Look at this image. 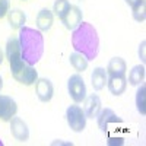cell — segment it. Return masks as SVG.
I'll use <instances>...</instances> for the list:
<instances>
[{"label": "cell", "instance_id": "obj_1", "mask_svg": "<svg viewBox=\"0 0 146 146\" xmlns=\"http://www.w3.org/2000/svg\"><path fill=\"white\" fill-rule=\"evenodd\" d=\"M72 45L88 62L95 60L100 53V36L94 25L88 22H80L79 27L72 32Z\"/></svg>", "mask_w": 146, "mask_h": 146}, {"label": "cell", "instance_id": "obj_2", "mask_svg": "<svg viewBox=\"0 0 146 146\" xmlns=\"http://www.w3.org/2000/svg\"><path fill=\"white\" fill-rule=\"evenodd\" d=\"M19 45H21V53L22 60L25 63L34 66L41 60L44 54V36L42 32L38 29H34L29 27L23 25L19 29Z\"/></svg>", "mask_w": 146, "mask_h": 146}, {"label": "cell", "instance_id": "obj_3", "mask_svg": "<svg viewBox=\"0 0 146 146\" xmlns=\"http://www.w3.org/2000/svg\"><path fill=\"white\" fill-rule=\"evenodd\" d=\"M66 120L69 127L76 133L83 131L86 127V115L79 105H70L66 110Z\"/></svg>", "mask_w": 146, "mask_h": 146}, {"label": "cell", "instance_id": "obj_4", "mask_svg": "<svg viewBox=\"0 0 146 146\" xmlns=\"http://www.w3.org/2000/svg\"><path fill=\"white\" fill-rule=\"evenodd\" d=\"M12 76H13V79L16 82L25 85V86L34 85L36 80H38V73H36L35 67L28 64V63H25V62H23L19 67L12 70Z\"/></svg>", "mask_w": 146, "mask_h": 146}, {"label": "cell", "instance_id": "obj_5", "mask_svg": "<svg viewBox=\"0 0 146 146\" xmlns=\"http://www.w3.org/2000/svg\"><path fill=\"white\" fill-rule=\"evenodd\" d=\"M67 91L69 95L72 96V100L75 102H83V100L86 98V85L85 80L82 79V76L79 73L76 75H72L67 80Z\"/></svg>", "mask_w": 146, "mask_h": 146}, {"label": "cell", "instance_id": "obj_6", "mask_svg": "<svg viewBox=\"0 0 146 146\" xmlns=\"http://www.w3.org/2000/svg\"><path fill=\"white\" fill-rule=\"evenodd\" d=\"M6 58L9 60V64H10L12 70L19 67L23 63L19 40L16 38V36H10V38L7 40V42H6Z\"/></svg>", "mask_w": 146, "mask_h": 146}, {"label": "cell", "instance_id": "obj_7", "mask_svg": "<svg viewBox=\"0 0 146 146\" xmlns=\"http://www.w3.org/2000/svg\"><path fill=\"white\" fill-rule=\"evenodd\" d=\"M10 133L16 140L19 142H27L29 139V129L27 123L19 117H12L10 120Z\"/></svg>", "mask_w": 146, "mask_h": 146}, {"label": "cell", "instance_id": "obj_8", "mask_svg": "<svg viewBox=\"0 0 146 146\" xmlns=\"http://www.w3.org/2000/svg\"><path fill=\"white\" fill-rule=\"evenodd\" d=\"M18 111V105L15 100H12L7 95H0V120L10 121Z\"/></svg>", "mask_w": 146, "mask_h": 146}, {"label": "cell", "instance_id": "obj_9", "mask_svg": "<svg viewBox=\"0 0 146 146\" xmlns=\"http://www.w3.org/2000/svg\"><path fill=\"white\" fill-rule=\"evenodd\" d=\"M35 94L38 96V100L41 102H48L51 101L53 95H54V88H53V83L45 79V78H41L35 82Z\"/></svg>", "mask_w": 146, "mask_h": 146}, {"label": "cell", "instance_id": "obj_10", "mask_svg": "<svg viewBox=\"0 0 146 146\" xmlns=\"http://www.w3.org/2000/svg\"><path fill=\"white\" fill-rule=\"evenodd\" d=\"M62 22H63L64 28L73 31L75 28H78L79 23L82 22V10L78 6H75V5H70L69 10L66 12V13L63 15V18H62Z\"/></svg>", "mask_w": 146, "mask_h": 146}, {"label": "cell", "instance_id": "obj_11", "mask_svg": "<svg viewBox=\"0 0 146 146\" xmlns=\"http://www.w3.org/2000/svg\"><path fill=\"white\" fill-rule=\"evenodd\" d=\"M96 120H98V126L100 129L107 133L110 124H117V123H123L120 117H117V114L113 111L111 108H105V110H101L96 115Z\"/></svg>", "mask_w": 146, "mask_h": 146}, {"label": "cell", "instance_id": "obj_12", "mask_svg": "<svg viewBox=\"0 0 146 146\" xmlns=\"http://www.w3.org/2000/svg\"><path fill=\"white\" fill-rule=\"evenodd\" d=\"M85 107H83V113L86 115V118H96L98 113L101 111V100L96 94H91L89 96L83 100Z\"/></svg>", "mask_w": 146, "mask_h": 146}, {"label": "cell", "instance_id": "obj_13", "mask_svg": "<svg viewBox=\"0 0 146 146\" xmlns=\"http://www.w3.org/2000/svg\"><path fill=\"white\" fill-rule=\"evenodd\" d=\"M107 86L114 96H120L127 88V79L126 76H108Z\"/></svg>", "mask_w": 146, "mask_h": 146}, {"label": "cell", "instance_id": "obj_14", "mask_svg": "<svg viewBox=\"0 0 146 146\" xmlns=\"http://www.w3.org/2000/svg\"><path fill=\"white\" fill-rule=\"evenodd\" d=\"M127 64L121 57H113L107 66V76H124Z\"/></svg>", "mask_w": 146, "mask_h": 146}, {"label": "cell", "instance_id": "obj_15", "mask_svg": "<svg viewBox=\"0 0 146 146\" xmlns=\"http://www.w3.org/2000/svg\"><path fill=\"white\" fill-rule=\"evenodd\" d=\"M35 22H36V28H38V31H41V32L50 31V28L53 27V22H54L53 12L48 10V9H41Z\"/></svg>", "mask_w": 146, "mask_h": 146}, {"label": "cell", "instance_id": "obj_16", "mask_svg": "<svg viewBox=\"0 0 146 146\" xmlns=\"http://www.w3.org/2000/svg\"><path fill=\"white\" fill-rule=\"evenodd\" d=\"M107 72L105 69L102 67H95L94 72H92V75H91V83H92V88L95 91H102L105 88V85H107Z\"/></svg>", "mask_w": 146, "mask_h": 146}, {"label": "cell", "instance_id": "obj_17", "mask_svg": "<svg viewBox=\"0 0 146 146\" xmlns=\"http://www.w3.org/2000/svg\"><path fill=\"white\" fill-rule=\"evenodd\" d=\"M7 19H9L10 27L13 29H21L27 22V15L21 9H15V10L7 12Z\"/></svg>", "mask_w": 146, "mask_h": 146}, {"label": "cell", "instance_id": "obj_18", "mask_svg": "<svg viewBox=\"0 0 146 146\" xmlns=\"http://www.w3.org/2000/svg\"><path fill=\"white\" fill-rule=\"evenodd\" d=\"M143 80H145V66L137 64L129 73V83L133 85V86H139V85L143 83Z\"/></svg>", "mask_w": 146, "mask_h": 146}, {"label": "cell", "instance_id": "obj_19", "mask_svg": "<svg viewBox=\"0 0 146 146\" xmlns=\"http://www.w3.org/2000/svg\"><path fill=\"white\" fill-rule=\"evenodd\" d=\"M69 60H70V64L73 66V69L78 70V72H83V70H86V67H88V60L78 51L70 54Z\"/></svg>", "mask_w": 146, "mask_h": 146}, {"label": "cell", "instance_id": "obj_20", "mask_svg": "<svg viewBox=\"0 0 146 146\" xmlns=\"http://www.w3.org/2000/svg\"><path fill=\"white\" fill-rule=\"evenodd\" d=\"M69 7H70V2H69V0H56L54 6H53V12H54V15L57 18L62 19L63 15L69 10Z\"/></svg>", "mask_w": 146, "mask_h": 146}, {"label": "cell", "instance_id": "obj_21", "mask_svg": "<svg viewBox=\"0 0 146 146\" xmlns=\"http://www.w3.org/2000/svg\"><path fill=\"white\" fill-rule=\"evenodd\" d=\"M145 94H146V88H145V85H139V89L136 92V107H137V111L145 115L146 113V110H145Z\"/></svg>", "mask_w": 146, "mask_h": 146}, {"label": "cell", "instance_id": "obj_22", "mask_svg": "<svg viewBox=\"0 0 146 146\" xmlns=\"http://www.w3.org/2000/svg\"><path fill=\"white\" fill-rule=\"evenodd\" d=\"M133 18L139 22H143L145 18H146V6H145V2L140 3L139 6L133 7Z\"/></svg>", "mask_w": 146, "mask_h": 146}, {"label": "cell", "instance_id": "obj_23", "mask_svg": "<svg viewBox=\"0 0 146 146\" xmlns=\"http://www.w3.org/2000/svg\"><path fill=\"white\" fill-rule=\"evenodd\" d=\"M9 6H10V0H0V19L7 15Z\"/></svg>", "mask_w": 146, "mask_h": 146}, {"label": "cell", "instance_id": "obj_24", "mask_svg": "<svg viewBox=\"0 0 146 146\" xmlns=\"http://www.w3.org/2000/svg\"><path fill=\"white\" fill-rule=\"evenodd\" d=\"M145 2V0H126V3L133 9V7H136V6H139L140 3H143Z\"/></svg>", "mask_w": 146, "mask_h": 146}, {"label": "cell", "instance_id": "obj_25", "mask_svg": "<svg viewBox=\"0 0 146 146\" xmlns=\"http://www.w3.org/2000/svg\"><path fill=\"white\" fill-rule=\"evenodd\" d=\"M145 45H146V42L145 41H142V44H140V48H139V56H140V58H142V62H145Z\"/></svg>", "mask_w": 146, "mask_h": 146}, {"label": "cell", "instance_id": "obj_26", "mask_svg": "<svg viewBox=\"0 0 146 146\" xmlns=\"http://www.w3.org/2000/svg\"><path fill=\"white\" fill-rule=\"evenodd\" d=\"M3 63V51H2V48H0V64Z\"/></svg>", "mask_w": 146, "mask_h": 146}, {"label": "cell", "instance_id": "obj_27", "mask_svg": "<svg viewBox=\"0 0 146 146\" xmlns=\"http://www.w3.org/2000/svg\"><path fill=\"white\" fill-rule=\"evenodd\" d=\"M2 88H3V79H2V76H0V91H2Z\"/></svg>", "mask_w": 146, "mask_h": 146}]
</instances>
